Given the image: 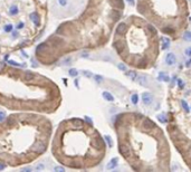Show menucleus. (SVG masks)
Returning a JSON list of instances; mask_svg holds the SVG:
<instances>
[{
    "mask_svg": "<svg viewBox=\"0 0 191 172\" xmlns=\"http://www.w3.org/2000/svg\"><path fill=\"white\" fill-rule=\"evenodd\" d=\"M119 151L134 171L169 172L170 145L163 130L141 113L119 114L114 122Z\"/></svg>",
    "mask_w": 191,
    "mask_h": 172,
    "instance_id": "nucleus-1",
    "label": "nucleus"
},
{
    "mask_svg": "<svg viewBox=\"0 0 191 172\" xmlns=\"http://www.w3.org/2000/svg\"><path fill=\"white\" fill-rule=\"evenodd\" d=\"M113 47L123 62L141 70L153 68L161 50L158 29L137 16H130L117 25Z\"/></svg>",
    "mask_w": 191,
    "mask_h": 172,
    "instance_id": "nucleus-2",
    "label": "nucleus"
},
{
    "mask_svg": "<svg viewBox=\"0 0 191 172\" xmlns=\"http://www.w3.org/2000/svg\"><path fill=\"white\" fill-rule=\"evenodd\" d=\"M136 10L163 35L177 40L189 26L188 0H137Z\"/></svg>",
    "mask_w": 191,
    "mask_h": 172,
    "instance_id": "nucleus-3",
    "label": "nucleus"
},
{
    "mask_svg": "<svg viewBox=\"0 0 191 172\" xmlns=\"http://www.w3.org/2000/svg\"><path fill=\"white\" fill-rule=\"evenodd\" d=\"M167 131L170 135L171 141L173 142L174 146L181 154L183 161L191 170V140L184 135L181 129L177 124H174V122H170L168 124Z\"/></svg>",
    "mask_w": 191,
    "mask_h": 172,
    "instance_id": "nucleus-4",
    "label": "nucleus"
},
{
    "mask_svg": "<svg viewBox=\"0 0 191 172\" xmlns=\"http://www.w3.org/2000/svg\"><path fill=\"white\" fill-rule=\"evenodd\" d=\"M46 143L43 141H38L36 144H35V146L33 148V151L35 152V153H37V154H41V153H44L45 151H46Z\"/></svg>",
    "mask_w": 191,
    "mask_h": 172,
    "instance_id": "nucleus-5",
    "label": "nucleus"
},
{
    "mask_svg": "<svg viewBox=\"0 0 191 172\" xmlns=\"http://www.w3.org/2000/svg\"><path fill=\"white\" fill-rule=\"evenodd\" d=\"M175 63H177V56H175V54H173V53L167 54V56H165V64L168 66H173Z\"/></svg>",
    "mask_w": 191,
    "mask_h": 172,
    "instance_id": "nucleus-6",
    "label": "nucleus"
},
{
    "mask_svg": "<svg viewBox=\"0 0 191 172\" xmlns=\"http://www.w3.org/2000/svg\"><path fill=\"white\" fill-rule=\"evenodd\" d=\"M142 101H143L144 105H151L153 103V96L152 94L149 93V92H145V93L142 94Z\"/></svg>",
    "mask_w": 191,
    "mask_h": 172,
    "instance_id": "nucleus-7",
    "label": "nucleus"
},
{
    "mask_svg": "<svg viewBox=\"0 0 191 172\" xmlns=\"http://www.w3.org/2000/svg\"><path fill=\"white\" fill-rule=\"evenodd\" d=\"M117 162H119V159H117V158H113L112 160H111V161L107 163V165H106V169H107V170H112V169L116 168Z\"/></svg>",
    "mask_w": 191,
    "mask_h": 172,
    "instance_id": "nucleus-8",
    "label": "nucleus"
},
{
    "mask_svg": "<svg viewBox=\"0 0 191 172\" xmlns=\"http://www.w3.org/2000/svg\"><path fill=\"white\" fill-rule=\"evenodd\" d=\"M102 96L104 97V100L109 101V102H113V101H114V96H113V95L109 93V92H103Z\"/></svg>",
    "mask_w": 191,
    "mask_h": 172,
    "instance_id": "nucleus-9",
    "label": "nucleus"
},
{
    "mask_svg": "<svg viewBox=\"0 0 191 172\" xmlns=\"http://www.w3.org/2000/svg\"><path fill=\"white\" fill-rule=\"evenodd\" d=\"M30 19L31 21L34 22L35 25H39V17H38V15L36 14V12H33V14H30Z\"/></svg>",
    "mask_w": 191,
    "mask_h": 172,
    "instance_id": "nucleus-10",
    "label": "nucleus"
},
{
    "mask_svg": "<svg viewBox=\"0 0 191 172\" xmlns=\"http://www.w3.org/2000/svg\"><path fill=\"white\" fill-rule=\"evenodd\" d=\"M127 77H130L132 81H135L136 79V77H137V74L134 70H129V72H126V74H125Z\"/></svg>",
    "mask_w": 191,
    "mask_h": 172,
    "instance_id": "nucleus-11",
    "label": "nucleus"
},
{
    "mask_svg": "<svg viewBox=\"0 0 191 172\" xmlns=\"http://www.w3.org/2000/svg\"><path fill=\"white\" fill-rule=\"evenodd\" d=\"M170 47V41L168 38H162V49H168Z\"/></svg>",
    "mask_w": 191,
    "mask_h": 172,
    "instance_id": "nucleus-12",
    "label": "nucleus"
},
{
    "mask_svg": "<svg viewBox=\"0 0 191 172\" xmlns=\"http://www.w3.org/2000/svg\"><path fill=\"white\" fill-rule=\"evenodd\" d=\"M18 7L17 6H11L10 9H9V15L10 16H16V15L18 14Z\"/></svg>",
    "mask_w": 191,
    "mask_h": 172,
    "instance_id": "nucleus-13",
    "label": "nucleus"
},
{
    "mask_svg": "<svg viewBox=\"0 0 191 172\" xmlns=\"http://www.w3.org/2000/svg\"><path fill=\"white\" fill-rule=\"evenodd\" d=\"M182 38H183L186 41H191V31H184L183 35H182Z\"/></svg>",
    "mask_w": 191,
    "mask_h": 172,
    "instance_id": "nucleus-14",
    "label": "nucleus"
},
{
    "mask_svg": "<svg viewBox=\"0 0 191 172\" xmlns=\"http://www.w3.org/2000/svg\"><path fill=\"white\" fill-rule=\"evenodd\" d=\"M136 81H137V83H140L141 85H143V86H145L147 85V78L143 77V76H139V77H136Z\"/></svg>",
    "mask_w": 191,
    "mask_h": 172,
    "instance_id": "nucleus-15",
    "label": "nucleus"
},
{
    "mask_svg": "<svg viewBox=\"0 0 191 172\" xmlns=\"http://www.w3.org/2000/svg\"><path fill=\"white\" fill-rule=\"evenodd\" d=\"M35 78V75L31 72H26L25 73V79L26 81H31V79Z\"/></svg>",
    "mask_w": 191,
    "mask_h": 172,
    "instance_id": "nucleus-16",
    "label": "nucleus"
},
{
    "mask_svg": "<svg viewBox=\"0 0 191 172\" xmlns=\"http://www.w3.org/2000/svg\"><path fill=\"white\" fill-rule=\"evenodd\" d=\"M159 79H161V81H164V82H169V81H170L169 76L165 75L164 73H160V74H159Z\"/></svg>",
    "mask_w": 191,
    "mask_h": 172,
    "instance_id": "nucleus-17",
    "label": "nucleus"
},
{
    "mask_svg": "<svg viewBox=\"0 0 191 172\" xmlns=\"http://www.w3.org/2000/svg\"><path fill=\"white\" fill-rule=\"evenodd\" d=\"M60 44H63V39H60V38H54L53 39V45L55 47H58Z\"/></svg>",
    "mask_w": 191,
    "mask_h": 172,
    "instance_id": "nucleus-18",
    "label": "nucleus"
},
{
    "mask_svg": "<svg viewBox=\"0 0 191 172\" xmlns=\"http://www.w3.org/2000/svg\"><path fill=\"white\" fill-rule=\"evenodd\" d=\"M104 139H105L107 145H109V148H112V146H113V141H112V139H111V136H109V135H104Z\"/></svg>",
    "mask_w": 191,
    "mask_h": 172,
    "instance_id": "nucleus-19",
    "label": "nucleus"
},
{
    "mask_svg": "<svg viewBox=\"0 0 191 172\" xmlns=\"http://www.w3.org/2000/svg\"><path fill=\"white\" fill-rule=\"evenodd\" d=\"M8 63H9L10 65H14V66H16V67H20V68H25V67H26L25 64H18V63L14 62V60H8Z\"/></svg>",
    "mask_w": 191,
    "mask_h": 172,
    "instance_id": "nucleus-20",
    "label": "nucleus"
},
{
    "mask_svg": "<svg viewBox=\"0 0 191 172\" xmlns=\"http://www.w3.org/2000/svg\"><path fill=\"white\" fill-rule=\"evenodd\" d=\"M72 63H73V58H72V57H67V58L63 59V65H65V66L71 65Z\"/></svg>",
    "mask_w": 191,
    "mask_h": 172,
    "instance_id": "nucleus-21",
    "label": "nucleus"
},
{
    "mask_svg": "<svg viewBox=\"0 0 191 172\" xmlns=\"http://www.w3.org/2000/svg\"><path fill=\"white\" fill-rule=\"evenodd\" d=\"M181 106L183 107V110L186 111L187 113H188V112H189V111H190V110H189V106H188L187 102H186V101H184V100H182V101H181Z\"/></svg>",
    "mask_w": 191,
    "mask_h": 172,
    "instance_id": "nucleus-22",
    "label": "nucleus"
},
{
    "mask_svg": "<svg viewBox=\"0 0 191 172\" xmlns=\"http://www.w3.org/2000/svg\"><path fill=\"white\" fill-rule=\"evenodd\" d=\"M164 117H165V115H164V114H159V115H158V120L160 121L161 123H165L168 120H167V118L164 120Z\"/></svg>",
    "mask_w": 191,
    "mask_h": 172,
    "instance_id": "nucleus-23",
    "label": "nucleus"
},
{
    "mask_svg": "<svg viewBox=\"0 0 191 172\" xmlns=\"http://www.w3.org/2000/svg\"><path fill=\"white\" fill-rule=\"evenodd\" d=\"M73 123L75 124L76 126H81L83 124V121L81 120V118H74V120H73Z\"/></svg>",
    "mask_w": 191,
    "mask_h": 172,
    "instance_id": "nucleus-24",
    "label": "nucleus"
},
{
    "mask_svg": "<svg viewBox=\"0 0 191 172\" xmlns=\"http://www.w3.org/2000/svg\"><path fill=\"white\" fill-rule=\"evenodd\" d=\"M69 75L71 76H73V77H76V76L78 75V72H77V70H76L75 68H72V69H69Z\"/></svg>",
    "mask_w": 191,
    "mask_h": 172,
    "instance_id": "nucleus-25",
    "label": "nucleus"
},
{
    "mask_svg": "<svg viewBox=\"0 0 191 172\" xmlns=\"http://www.w3.org/2000/svg\"><path fill=\"white\" fill-rule=\"evenodd\" d=\"M12 25L11 24H9V25H7V26H5V28H4V30L6 31V32H11L12 31Z\"/></svg>",
    "mask_w": 191,
    "mask_h": 172,
    "instance_id": "nucleus-26",
    "label": "nucleus"
},
{
    "mask_svg": "<svg viewBox=\"0 0 191 172\" xmlns=\"http://www.w3.org/2000/svg\"><path fill=\"white\" fill-rule=\"evenodd\" d=\"M137 102H139V95H137V94H134V95H132V103H133V104H137Z\"/></svg>",
    "mask_w": 191,
    "mask_h": 172,
    "instance_id": "nucleus-27",
    "label": "nucleus"
},
{
    "mask_svg": "<svg viewBox=\"0 0 191 172\" xmlns=\"http://www.w3.org/2000/svg\"><path fill=\"white\" fill-rule=\"evenodd\" d=\"M15 122H16V121H15L14 117H9V118L7 120V124L9 125V126H12V125L15 124Z\"/></svg>",
    "mask_w": 191,
    "mask_h": 172,
    "instance_id": "nucleus-28",
    "label": "nucleus"
},
{
    "mask_svg": "<svg viewBox=\"0 0 191 172\" xmlns=\"http://www.w3.org/2000/svg\"><path fill=\"white\" fill-rule=\"evenodd\" d=\"M45 47H46V44H40V45H38V46H37V48H36V53L38 54V53L40 52L41 49H44Z\"/></svg>",
    "mask_w": 191,
    "mask_h": 172,
    "instance_id": "nucleus-29",
    "label": "nucleus"
},
{
    "mask_svg": "<svg viewBox=\"0 0 191 172\" xmlns=\"http://www.w3.org/2000/svg\"><path fill=\"white\" fill-rule=\"evenodd\" d=\"M58 5L61 7H66L67 6V0H58Z\"/></svg>",
    "mask_w": 191,
    "mask_h": 172,
    "instance_id": "nucleus-30",
    "label": "nucleus"
},
{
    "mask_svg": "<svg viewBox=\"0 0 191 172\" xmlns=\"http://www.w3.org/2000/svg\"><path fill=\"white\" fill-rule=\"evenodd\" d=\"M178 86H179V88H180V90H182V88L184 87V83H183L182 79H178Z\"/></svg>",
    "mask_w": 191,
    "mask_h": 172,
    "instance_id": "nucleus-31",
    "label": "nucleus"
},
{
    "mask_svg": "<svg viewBox=\"0 0 191 172\" xmlns=\"http://www.w3.org/2000/svg\"><path fill=\"white\" fill-rule=\"evenodd\" d=\"M5 120H6V113H5L4 111H1L0 112V122H2Z\"/></svg>",
    "mask_w": 191,
    "mask_h": 172,
    "instance_id": "nucleus-32",
    "label": "nucleus"
},
{
    "mask_svg": "<svg viewBox=\"0 0 191 172\" xmlns=\"http://www.w3.org/2000/svg\"><path fill=\"white\" fill-rule=\"evenodd\" d=\"M117 68H119L120 70H123V72H125L126 70V67H125L124 64H119V65H117Z\"/></svg>",
    "mask_w": 191,
    "mask_h": 172,
    "instance_id": "nucleus-33",
    "label": "nucleus"
},
{
    "mask_svg": "<svg viewBox=\"0 0 191 172\" xmlns=\"http://www.w3.org/2000/svg\"><path fill=\"white\" fill-rule=\"evenodd\" d=\"M82 73L84 74V76H86V77H92V73L89 72V70H82Z\"/></svg>",
    "mask_w": 191,
    "mask_h": 172,
    "instance_id": "nucleus-34",
    "label": "nucleus"
},
{
    "mask_svg": "<svg viewBox=\"0 0 191 172\" xmlns=\"http://www.w3.org/2000/svg\"><path fill=\"white\" fill-rule=\"evenodd\" d=\"M54 171H56V172H64V171H65V169L63 168V167H56V168H54Z\"/></svg>",
    "mask_w": 191,
    "mask_h": 172,
    "instance_id": "nucleus-35",
    "label": "nucleus"
},
{
    "mask_svg": "<svg viewBox=\"0 0 191 172\" xmlns=\"http://www.w3.org/2000/svg\"><path fill=\"white\" fill-rule=\"evenodd\" d=\"M94 78H95V81L97 83H101L103 81V77H102V76H99V75H95V76H94Z\"/></svg>",
    "mask_w": 191,
    "mask_h": 172,
    "instance_id": "nucleus-36",
    "label": "nucleus"
},
{
    "mask_svg": "<svg viewBox=\"0 0 191 172\" xmlns=\"http://www.w3.org/2000/svg\"><path fill=\"white\" fill-rule=\"evenodd\" d=\"M5 67H6V64H5L4 62H0V73H1L2 70H4Z\"/></svg>",
    "mask_w": 191,
    "mask_h": 172,
    "instance_id": "nucleus-37",
    "label": "nucleus"
},
{
    "mask_svg": "<svg viewBox=\"0 0 191 172\" xmlns=\"http://www.w3.org/2000/svg\"><path fill=\"white\" fill-rule=\"evenodd\" d=\"M43 169H45V164H38L37 167H36V170H43Z\"/></svg>",
    "mask_w": 191,
    "mask_h": 172,
    "instance_id": "nucleus-38",
    "label": "nucleus"
},
{
    "mask_svg": "<svg viewBox=\"0 0 191 172\" xmlns=\"http://www.w3.org/2000/svg\"><path fill=\"white\" fill-rule=\"evenodd\" d=\"M85 120H86V122H87V123H88L89 125H91V126H92V125H93V122H92V120H91V117L86 116V117H85Z\"/></svg>",
    "mask_w": 191,
    "mask_h": 172,
    "instance_id": "nucleus-39",
    "label": "nucleus"
},
{
    "mask_svg": "<svg viewBox=\"0 0 191 172\" xmlns=\"http://www.w3.org/2000/svg\"><path fill=\"white\" fill-rule=\"evenodd\" d=\"M88 56H89V54H88V53H85V52L81 54V57H83V58H87Z\"/></svg>",
    "mask_w": 191,
    "mask_h": 172,
    "instance_id": "nucleus-40",
    "label": "nucleus"
},
{
    "mask_svg": "<svg viewBox=\"0 0 191 172\" xmlns=\"http://www.w3.org/2000/svg\"><path fill=\"white\" fill-rule=\"evenodd\" d=\"M186 55H187V56H191V47H189V48L186 49Z\"/></svg>",
    "mask_w": 191,
    "mask_h": 172,
    "instance_id": "nucleus-41",
    "label": "nucleus"
},
{
    "mask_svg": "<svg viewBox=\"0 0 191 172\" xmlns=\"http://www.w3.org/2000/svg\"><path fill=\"white\" fill-rule=\"evenodd\" d=\"M22 27H24V22H19V24L17 25V28H18V29H21Z\"/></svg>",
    "mask_w": 191,
    "mask_h": 172,
    "instance_id": "nucleus-42",
    "label": "nucleus"
},
{
    "mask_svg": "<svg viewBox=\"0 0 191 172\" xmlns=\"http://www.w3.org/2000/svg\"><path fill=\"white\" fill-rule=\"evenodd\" d=\"M22 171H27V172H29V171H31V168H24V169H22Z\"/></svg>",
    "mask_w": 191,
    "mask_h": 172,
    "instance_id": "nucleus-43",
    "label": "nucleus"
},
{
    "mask_svg": "<svg viewBox=\"0 0 191 172\" xmlns=\"http://www.w3.org/2000/svg\"><path fill=\"white\" fill-rule=\"evenodd\" d=\"M127 1H129V4H130V5L134 6V1H133V0H127Z\"/></svg>",
    "mask_w": 191,
    "mask_h": 172,
    "instance_id": "nucleus-44",
    "label": "nucleus"
},
{
    "mask_svg": "<svg viewBox=\"0 0 191 172\" xmlns=\"http://www.w3.org/2000/svg\"><path fill=\"white\" fill-rule=\"evenodd\" d=\"M21 54L24 55V57H28V55H27V54H26V53L24 52V50H21Z\"/></svg>",
    "mask_w": 191,
    "mask_h": 172,
    "instance_id": "nucleus-45",
    "label": "nucleus"
},
{
    "mask_svg": "<svg viewBox=\"0 0 191 172\" xmlns=\"http://www.w3.org/2000/svg\"><path fill=\"white\" fill-rule=\"evenodd\" d=\"M5 168H6V167H5V164H0V170H4Z\"/></svg>",
    "mask_w": 191,
    "mask_h": 172,
    "instance_id": "nucleus-46",
    "label": "nucleus"
},
{
    "mask_svg": "<svg viewBox=\"0 0 191 172\" xmlns=\"http://www.w3.org/2000/svg\"><path fill=\"white\" fill-rule=\"evenodd\" d=\"M17 31H14V32H12V36H14V37H16V36H17Z\"/></svg>",
    "mask_w": 191,
    "mask_h": 172,
    "instance_id": "nucleus-47",
    "label": "nucleus"
},
{
    "mask_svg": "<svg viewBox=\"0 0 191 172\" xmlns=\"http://www.w3.org/2000/svg\"><path fill=\"white\" fill-rule=\"evenodd\" d=\"M75 86L76 87H78V81H75Z\"/></svg>",
    "mask_w": 191,
    "mask_h": 172,
    "instance_id": "nucleus-48",
    "label": "nucleus"
},
{
    "mask_svg": "<svg viewBox=\"0 0 191 172\" xmlns=\"http://www.w3.org/2000/svg\"><path fill=\"white\" fill-rule=\"evenodd\" d=\"M187 65H188V66H191V60H190V62H188Z\"/></svg>",
    "mask_w": 191,
    "mask_h": 172,
    "instance_id": "nucleus-49",
    "label": "nucleus"
},
{
    "mask_svg": "<svg viewBox=\"0 0 191 172\" xmlns=\"http://www.w3.org/2000/svg\"><path fill=\"white\" fill-rule=\"evenodd\" d=\"M189 20H190V21H191V16H190V17H189Z\"/></svg>",
    "mask_w": 191,
    "mask_h": 172,
    "instance_id": "nucleus-50",
    "label": "nucleus"
}]
</instances>
